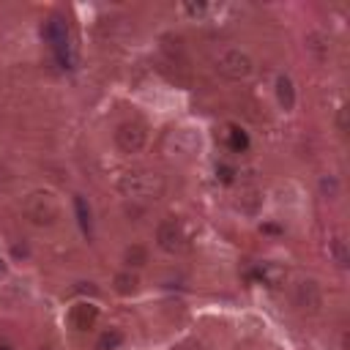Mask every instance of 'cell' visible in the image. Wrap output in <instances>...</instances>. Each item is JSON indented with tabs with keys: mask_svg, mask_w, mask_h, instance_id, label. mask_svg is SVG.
<instances>
[{
	"mask_svg": "<svg viewBox=\"0 0 350 350\" xmlns=\"http://www.w3.org/2000/svg\"><path fill=\"white\" fill-rule=\"evenodd\" d=\"M257 276L262 279V284H268V287H279L282 279H284V271H282L279 265H273V262H262V265L257 268Z\"/></svg>",
	"mask_w": 350,
	"mask_h": 350,
	"instance_id": "cell-16",
	"label": "cell"
},
{
	"mask_svg": "<svg viewBox=\"0 0 350 350\" xmlns=\"http://www.w3.org/2000/svg\"><path fill=\"white\" fill-rule=\"evenodd\" d=\"M120 342H123V334H120V331H115V328H109V331H104V334L98 336L96 350H112V347H118Z\"/></svg>",
	"mask_w": 350,
	"mask_h": 350,
	"instance_id": "cell-18",
	"label": "cell"
},
{
	"mask_svg": "<svg viewBox=\"0 0 350 350\" xmlns=\"http://www.w3.org/2000/svg\"><path fill=\"white\" fill-rule=\"evenodd\" d=\"M156 243L159 249H164L167 254H178L186 249V232L183 227L175 221V219H164L159 227H156Z\"/></svg>",
	"mask_w": 350,
	"mask_h": 350,
	"instance_id": "cell-8",
	"label": "cell"
},
{
	"mask_svg": "<svg viewBox=\"0 0 350 350\" xmlns=\"http://www.w3.org/2000/svg\"><path fill=\"white\" fill-rule=\"evenodd\" d=\"M347 112H350V109H347L345 104H342V107H339V112H336V131H339L342 137L347 134Z\"/></svg>",
	"mask_w": 350,
	"mask_h": 350,
	"instance_id": "cell-22",
	"label": "cell"
},
{
	"mask_svg": "<svg viewBox=\"0 0 350 350\" xmlns=\"http://www.w3.org/2000/svg\"><path fill=\"white\" fill-rule=\"evenodd\" d=\"M74 211H77V221H79V227H82V232L90 238L93 235V221H90V208H88V202H85V197H74Z\"/></svg>",
	"mask_w": 350,
	"mask_h": 350,
	"instance_id": "cell-14",
	"label": "cell"
},
{
	"mask_svg": "<svg viewBox=\"0 0 350 350\" xmlns=\"http://www.w3.org/2000/svg\"><path fill=\"white\" fill-rule=\"evenodd\" d=\"M200 148V134L194 129H172L164 137V153L170 156H191Z\"/></svg>",
	"mask_w": 350,
	"mask_h": 350,
	"instance_id": "cell-6",
	"label": "cell"
},
{
	"mask_svg": "<svg viewBox=\"0 0 350 350\" xmlns=\"http://www.w3.org/2000/svg\"><path fill=\"white\" fill-rule=\"evenodd\" d=\"M96 320H98V306H93L90 301H77V304L68 309V323H71L77 331L93 328Z\"/></svg>",
	"mask_w": 350,
	"mask_h": 350,
	"instance_id": "cell-9",
	"label": "cell"
},
{
	"mask_svg": "<svg viewBox=\"0 0 350 350\" xmlns=\"http://www.w3.org/2000/svg\"><path fill=\"white\" fill-rule=\"evenodd\" d=\"M328 257L336 262V268H347L350 265V249H347V241L342 235H331L328 238Z\"/></svg>",
	"mask_w": 350,
	"mask_h": 350,
	"instance_id": "cell-10",
	"label": "cell"
},
{
	"mask_svg": "<svg viewBox=\"0 0 350 350\" xmlns=\"http://www.w3.org/2000/svg\"><path fill=\"white\" fill-rule=\"evenodd\" d=\"M25 213L36 227H52L60 219V205L57 197L49 189H38L33 194H27L25 200Z\"/></svg>",
	"mask_w": 350,
	"mask_h": 350,
	"instance_id": "cell-2",
	"label": "cell"
},
{
	"mask_svg": "<svg viewBox=\"0 0 350 350\" xmlns=\"http://www.w3.org/2000/svg\"><path fill=\"white\" fill-rule=\"evenodd\" d=\"M175 350H200V342H183V345H178Z\"/></svg>",
	"mask_w": 350,
	"mask_h": 350,
	"instance_id": "cell-23",
	"label": "cell"
},
{
	"mask_svg": "<svg viewBox=\"0 0 350 350\" xmlns=\"http://www.w3.org/2000/svg\"><path fill=\"white\" fill-rule=\"evenodd\" d=\"M115 186L126 200H159L167 189L164 175L153 170H129L115 180Z\"/></svg>",
	"mask_w": 350,
	"mask_h": 350,
	"instance_id": "cell-1",
	"label": "cell"
},
{
	"mask_svg": "<svg viewBox=\"0 0 350 350\" xmlns=\"http://www.w3.org/2000/svg\"><path fill=\"white\" fill-rule=\"evenodd\" d=\"M227 145L232 148V150H246V145H249V139H246V134L238 129V126H227Z\"/></svg>",
	"mask_w": 350,
	"mask_h": 350,
	"instance_id": "cell-17",
	"label": "cell"
},
{
	"mask_svg": "<svg viewBox=\"0 0 350 350\" xmlns=\"http://www.w3.org/2000/svg\"><path fill=\"white\" fill-rule=\"evenodd\" d=\"M219 175H221V180H227V183L232 180V170H230V167H221V170H219Z\"/></svg>",
	"mask_w": 350,
	"mask_h": 350,
	"instance_id": "cell-24",
	"label": "cell"
},
{
	"mask_svg": "<svg viewBox=\"0 0 350 350\" xmlns=\"http://www.w3.org/2000/svg\"><path fill=\"white\" fill-rule=\"evenodd\" d=\"M123 262L129 265V271H131V268H142V265L148 262V249H145L142 243H131V246L123 252Z\"/></svg>",
	"mask_w": 350,
	"mask_h": 350,
	"instance_id": "cell-15",
	"label": "cell"
},
{
	"mask_svg": "<svg viewBox=\"0 0 350 350\" xmlns=\"http://www.w3.org/2000/svg\"><path fill=\"white\" fill-rule=\"evenodd\" d=\"M41 36L46 38V44H52V49L57 52V57L66 63V52H68V25L60 14H52L44 27H41Z\"/></svg>",
	"mask_w": 350,
	"mask_h": 350,
	"instance_id": "cell-7",
	"label": "cell"
},
{
	"mask_svg": "<svg viewBox=\"0 0 350 350\" xmlns=\"http://www.w3.org/2000/svg\"><path fill=\"white\" fill-rule=\"evenodd\" d=\"M112 287H115V293H120V295H134L137 290H139V279H137V273L134 271H120V273H115V279H112Z\"/></svg>",
	"mask_w": 350,
	"mask_h": 350,
	"instance_id": "cell-11",
	"label": "cell"
},
{
	"mask_svg": "<svg viewBox=\"0 0 350 350\" xmlns=\"http://www.w3.org/2000/svg\"><path fill=\"white\" fill-rule=\"evenodd\" d=\"M41 350H52V347H41Z\"/></svg>",
	"mask_w": 350,
	"mask_h": 350,
	"instance_id": "cell-26",
	"label": "cell"
},
{
	"mask_svg": "<svg viewBox=\"0 0 350 350\" xmlns=\"http://www.w3.org/2000/svg\"><path fill=\"white\" fill-rule=\"evenodd\" d=\"M276 98H279L282 109H293V107H295V85H293V79L284 77V74L276 79Z\"/></svg>",
	"mask_w": 350,
	"mask_h": 350,
	"instance_id": "cell-12",
	"label": "cell"
},
{
	"mask_svg": "<svg viewBox=\"0 0 350 350\" xmlns=\"http://www.w3.org/2000/svg\"><path fill=\"white\" fill-rule=\"evenodd\" d=\"M320 191H323L325 200H336V194H339V180H336V175H323V178H320Z\"/></svg>",
	"mask_w": 350,
	"mask_h": 350,
	"instance_id": "cell-20",
	"label": "cell"
},
{
	"mask_svg": "<svg viewBox=\"0 0 350 350\" xmlns=\"http://www.w3.org/2000/svg\"><path fill=\"white\" fill-rule=\"evenodd\" d=\"M293 304L304 314H317L323 306V290L314 279H298L293 287Z\"/></svg>",
	"mask_w": 350,
	"mask_h": 350,
	"instance_id": "cell-4",
	"label": "cell"
},
{
	"mask_svg": "<svg viewBox=\"0 0 350 350\" xmlns=\"http://www.w3.org/2000/svg\"><path fill=\"white\" fill-rule=\"evenodd\" d=\"M216 71L224 77V79H232V82H241V79H249L252 71H254V60L243 52V49H227L219 55L216 60Z\"/></svg>",
	"mask_w": 350,
	"mask_h": 350,
	"instance_id": "cell-3",
	"label": "cell"
},
{
	"mask_svg": "<svg viewBox=\"0 0 350 350\" xmlns=\"http://www.w3.org/2000/svg\"><path fill=\"white\" fill-rule=\"evenodd\" d=\"M0 350H11V347H8V345H0Z\"/></svg>",
	"mask_w": 350,
	"mask_h": 350,
	"instance_id": "cell-25",
	"label": "cell"
},
{
	"mask_svg": "<svg viewBox=\"0 0 350 350\" xmlns=\"http://www.w3.org/2000/svg\"><path fill=\"white\" fill-rule=\"evenodd\" d=\"M306 49L317 57V60H328V52H331V46H328V38L323 36V33H309L306 36Z\"/></svg>",
	"mask_w": 350,
	"mask_h": 350,
	"instance_id": "cell-13",
	"label": "cell"
},
{
	"mask_svg": "<svg viewBox=\"0 0 350 350\" xmlns=\"http://www.w3.org/2000/svg\"><path fill=\"white\" fill-rule=\"evenodd\" d=\"M161 49L175 60V57L183 55V38H180V36H164V38H161Z\"/></svg>",
	"mask_w": 350,
	"mask_h": 350,
	"instance_id": "cell-19",
	"label": "cell"
},
{
	"mask_svg": "<svg viewBox=\"0 0 350 350\" xmlns=\"http://www.w3.org/2000/svg\"><path fill=\"white\" fill-rule=\"evenodd\" d=\"M180 11H183V14H189V16H194V19H200V16H205L211 8H208L205 3H183V5H180Z\"/></svg>",
	"mask_w": 350,
	"mask_h": 350,
	"instance_id": "cell-21",
	"label": "cell"
},
{
	"mask_svg": "<svg viewBox=\"0 0 350 350\" xmlns=\"http://www.w3.org/2000/svg\"><path fill=\"white\" fill-rule=\"evenodd\" d=\"M145 142H148V131L137 120H126L115 129V145L120 153H139L145 148Z\"/></svg>",
	"mask_w": 350,
	"mask_h": 350,
	"instance_id": "cell-5",
	"label": "cell"
}]
</instances>
